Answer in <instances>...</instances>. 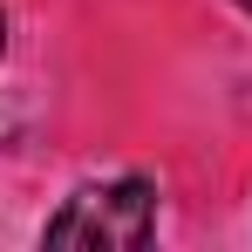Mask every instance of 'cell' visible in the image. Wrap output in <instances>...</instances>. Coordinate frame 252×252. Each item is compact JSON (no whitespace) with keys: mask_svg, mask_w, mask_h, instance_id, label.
I'll return each mask as SVG.
<instances>
[{"mask_svg":"<svg viewBox=\"0 0 252 252\" xmlns=\"http://www.w3.org/2000/svg\"><path fill=\"white\" fill-rule=\"evenodd\" d=\"M239 7H246V14H252V0H239Z\"/></svg>","mask_w":252,"mask_h":252,"instance_id":"obj_4","label":"cell"},{"mask_svg":"<svg viewBox=\"0 0 252 252\" xmlns=\"http://www.w3.org/2000/svg\"><path fill=\"white\" fill-rule=\"evenodd\" d=\"M14 129H21V102H14V95H7V89H0V143H7V136H14Z\"/></svg>","mask_w":252,"mask_h":252,"instance_id":"obj_2","label":"cell"},{"mask_svg":"<svg viewBox=\"0 0 252 252\" xmlns=\"http://www.w3.org/2000/svg\"><path fill=\"white\" fill-rule=\"evenodd\" d=\"M150 239H157V191L143 177L82 184L41 225V246H75V252H136Z\"/></svg>","mask_w":252,"mask_h":252,"instance_id":"obj_1","label":"cell"},{"mask_svg":"<svg viewBox=\"0 0 252 252\" xmlns=\"http://www.w3.org/2000/svg\"><path fill=\"white\" fill-rule=\"evenodd\" d=\"M0 48H7V21H0Z\"/></svg>","mask_w":252,"mask_h":252,"instance_id":"obj_3","label":"cell"}]
</instances>
